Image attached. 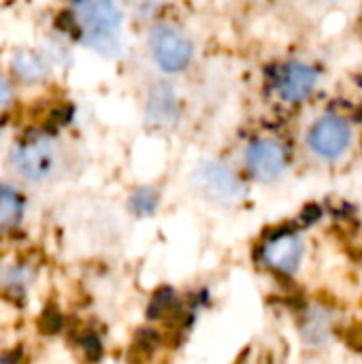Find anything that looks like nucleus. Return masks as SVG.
Wrapping results in <instances>:
<instances>
[{
  "label": "nucleus",
  "mask_w": 362,
  "mask_h": 364,
  "mask_svg": "<svg viewBox=\"0 0 362 364\" xmlns=\"http://www.w3.org/2000/svg\"><path fill=\"white\" fill-rule=\"evenodd\" d=\"M318 85V70L309 64H288L280 79H277V94L286 100V102H301L307 96H312V92Z\"/></svg>",
  "instance_id": "obj_8"
},
{
  "label": "nucleus",
  "mask_w": 362,
  "mask_h": 364,
  "mask_svg": "<svg viewBox=\"0 0 362 364\" xmlns=\"http://www.w3.org/2000/svg\"><path fill=\"white\" fill-rule=\"evenodd\" d=\"M11 164L21 177L30 181H45L58 168V151L49 139L34 136L15 145L11 151Z\"/></svg>",
  "instance_id": "obj_2"
},
{
  "label": "nucleus",
  "mask_w": 362,
  "mask_h": 364,
  "mask_svg": "<svg viewBox=\"0 0 362 364\" xmlns=\"http://www.w3.org/2000/svg\"><path fill=\"white\" fill-rule=\"evenodd\" d=\"M9 100H11V87H9V83L0 77V107L6 105Z\"/></svg>",
  "instance_id": "obj_13"
},
{
  "label": "nucleus",
  "mask_w": 362,
  "mask_h": 364,
  "mask_svg": "<svg viewBox=\"0 0 362 364\" xmlns=\"http://www.w3.org/2000/svg\"><path fill=\"white\" fill-rule=\"evenodd\" d=\"M303 254H305L303 241L294 232H282L269 239L262 247L265 262L282 273H294L301 267Z\"/></svg>",
  "instance_id": "obj_7"
},
{
  "label": "nucleus",
  "mask_w": 362,
  "mask_h": 364,
  "mask_svg": "<svg viewBox=\"0 0 362 364\" xmlns=\"http://www.w3.org/2000/svg\"><path fill=\"white\" fill-rule=\"evenodd\" d=\"M151 55L156 60V64L166 70V73H177L183 70L190 60H192V43L190 38L171 26H160L151 32Z\"/></svg>",
  "instance_id": "obj_5"
},
{
  "label": "nucleus",
  "mask_w": 362,
  "mask_h": 364,
  "mask_svg": "<svg viewBox=\"0 0 362 364\" xmlns=\"http://www.w3.org/2000/svg\"><path fill=\"white\" fill-rule=\"evenodd\" d=\"M309 149L322 160L341 158L352 145V128L337 115H326L318 119L307 134Z\"/></svg>",
  "instance_id": "obj_4"
},
{
  "label": "nucleus",
  "mask_w": 362,
  "mask_h": 364,
  "mask_svg": "<svg viewBox=\"0 0 362 364\" xmlns=\"http://www.w3.org/2000/svg\"><path fill=\"white\" fill-rule=\"evenodd\" d=\"M162 0H132V6L139 15H151L154 11H158Z\"/></svg>",
  "instance_id": "obj_12"
},
{
  "label": "nucleus",
  "mask_w": 362,
  "mask_h": 364,
  "mask_svg": "<svg viewBox=\"0 0 362 364\" xmlns=\"http://www.w3.org/2000/svg\"><path fill=\"white\" fill-rule=\"evenodd\" d=\"M75 19L87 47L107 58L119 53L117 34L122 28V11L117 9L115 0H79Z\"/></svg>",
  "instance_id": "obj_1"
},
{
  "label": "nucleus",
  "mask_w": 362,
  "mask_h": 364,
  "mask_svg": "<svg viewBox=\"0 0 362 364\" xmlns=\"http://www.w3.org/2000/svg\"><path fill=\"white\" fill-rule=\"evenodd\" d=\"M194 188L213 203H235L243 196L237 173L222 162H203L192 175Z\"/></svg>",
  "instance_id": "obj_3"
},
{
  "label": "nucleus",
  "mask_w": 362,
  "mask_h": 364,
  "mask_svg": "<svg viewBox=\"0 0 362 364\" xmlns=\"http://www.w3.org/2000/svg\"><path fill=\"white\" fill-rule=\"evenodd\" d=\"M11 70L15 73L17 79L34 83V81H43L47 77V62L34 53V51H15L11 58Z\"/></svg>",
  "instance_id": "obj_9"
},
{
  "label": "nucleus",
  "mask_w": 362,
  "mask_h": 364,
  "mask_svg": "<svg viewBox=\"0 0 362 364\" xmlns=\"http://www.w3.org/2000/svg\"><path fill=\"white\" fill-rule=\"evenodd\" d=\"M21 213H23L21 194L11 186L0 183V230L13 228L21 220Z\"/></svg>",
  "instance_id": "obj_10"
},
{
  "label": "nucleus",
  "mask_w": 362,
  "mask_h": 364,
  "mask_svg": "<svg viewBox=\"0 0 362 364\" xmlns=\"http://www.w3.org/2000/svg\"><path fill=\"white\" fill-rule=\"evenodd\" d=\"M250 173L260 181H275L288 168V151L275 139H258L247 147Z\"/></svg>",
  "instance_id": "obj_6"
},
{
  "label": "nucleus",
  "mask_w": 362,
  "mask_h": 364,
  "mask_svg": "<svg viewBox=\"0 0 362 364\" xmlns=\"http://www.w3.org/2000/svg\"><path fill=\"white\" fill-rule=\"evenodd\" d=\"M158 207V192L154 188H141L130 198V209L139 215H151Z\"/></svg>",
  "instance_id": "obj_11"
}]
</instances>
